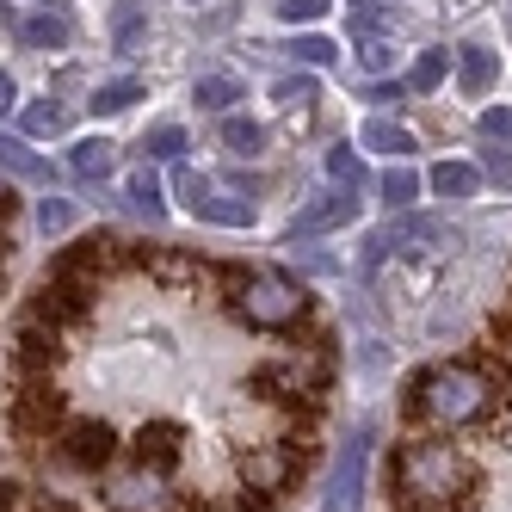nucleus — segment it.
I'll return each mask as SVG.
<instances>
[{
	"label": "nucleus",
	"mask_w": 512,
	"mask_h": 512,
	"mask_svg": "<svg viewBox=\"0 0 512 512\" xmlns=\"http://www.w3.org/2000/svg\"><path fill=\"white\" fill-rule=\"evenodd\" d=\"M463 488H469V463L451 445H408L395 463L401 512H445Z\"/></svg>",
	"instance_id": "1"
},
{
	"label": "nucleus",
	"mask_w": 512,
	"mask_h": 512,
	"mask_svg": "<svg viewBox=\"0 0 512 512\" xmlns=\"http://www.w3.org/2000/svg\"><path fill=\"white\" fill-rule=\"evenodd\" d=\"M494 401V383L482 371H469V364H438V371L420 377V414L438 420V426H469L482 420Z\"/></svg>",
	"instance_id": "2"
},
{
	"label": "nucleus",
	"mask_w": 512,
	"mask_h": 512,
	"mask_svg": "<svg viewBox=\"0 0 512 512\" xmlns=\"http://www.w3.org/2000/svg\"><path fill=\"white\" fill-rule=\"evenodd\" d=\"M309 309V290L297 278H284V272H247L235 284V315L247 327H266V334H278V327H297Z\"/></svg>",
	"instance_id": "3"
},
{
	"label": "nucleus",
	"mask_w": 512,
	"mask_h": 512,
	"mask_svg": "<svg viewBox=\"0 0 512 512\" xmlns=\"http://www.w3.org/2000/svg\"><path fill=\"white\" fill-rule=\"evenodd\" d=\"M105 506L112 512H173V488H167V469L161 463H130V469H112L99 482Z\"/></svg>",
	"instance_id": "4"
},
{
	"label": "nucleus",
	"mask_w": 512,
	"mask_h": 512,
	"mask_svg": "<svg viewBox=\"0 0 512 512\" xmlns=\"http://www.w3.org/2000/svg\"><path fill=\"white\" fill-rule=\"evenodd\" d=\"M445 241H457V235H451L445 223H438V216H414V210H395L389 223H383V229H377L371 241H364V260H358V266H364V272H377V266L389 260V253H395V247H445Z\"/></svg>",
	"instance_id": "5"
},
{
	"label": "nucleus",
	"mask_w": 512,
	"mask_h": 512,
	"mask_svg": "<svg viewBox=\"0 0 512 512\" xmlns=\"http://www.w3.org/2000/svg\"><path fill=\"white\" fill-rule=\"evenodd\" d=\"M364 463H371V426H358V432L346 438V451H340V463H334V482H327V506H321V512H358Z\"/></svg>",
	"instance_id": "6"
},
{
	"label": "nucleus",
	"mask_w": 512,
	"mask_h": 512,
	"mask_svg": "<svg viewBox=\"0 0 512 512\" xmlns=\"http://www.w3.org/2000/svg\"><path fill=\"white\" fill-rule=\"evenodd\" d=\"M358 216V198L340 186V192H321L315 204L297 210V223H290V241H309V235H327V229H346Z\"/></svg>",
	"instance_id": "7"
},
{
	"label": "nucleus",
	"mask_w": 512,
	"mask_h": 512,
	"mask_svg": "<svg viewBox=\"0 0 512 512\" xmlns=\"http://www.w3.org/2000/svg\"><path fill=\"white\" fill-rule=\"evenodd\" d=\"M192 99L204 105V112H235V105L247 99V81L229 75V68H204V75L192 81Z\"/></svg>",
	"instance_id": "8"
},
{
	"label": "nucleus",
	"mask_w": 512,
	"mask_h": 512,
	"mask_svg": "<svg viewBox=\"0 0 512 512\" xmlns=\"http://www.w3.org/2000/svg\"><path fill=\"white\" fill-rule=\"evenodd\" d=\"M0 173H13V179H25V186H50V161L31 149L25 136H0Z\"/></svg>",
	"instance_id": "9"
},
{
	"label": "nucleus",
	"mask_w": 512,
	"mask_h": 512,
	"mask_svg": "<svg viewBox=\"0 0 512 512\" xmlns=\"http://www.w3.org/2000/svg\"><path fill=\"white\" fill-rule=\"evenodd\" d=\"M68 173L87 179V186H99V179L118 173V149H112L105 136H87V142H75V149H68Z\"/></svg>",
	"instance_id": "10"
},
{
	"label": "nucleus",
	"mask_w": 512,
	"mask_h": 512,
	"mask_svg": "<svg viewBox=\"0 0 512 512\" xmlns=\"http://www.w3.org/2000/svg\"><path fill=\"white\" fill-rule=\"evenodd\" d=\"M19 38H25L31 50H62L68 38H75V25H68V13H62V7H44V13L19 19Z\"/></svg>",
	"instance_id": "11"
},
{
	"label": "nucleus",
	"mask_w": 512,
	"mask_h": 512,
	"mask_svg": "<svg viewBox=\"0 0 512 512\" xmlns=\"http://www.w3.org/2000/svg\"><path fill=\"white\" fill-rule=\"evenodd\" d=\"M284 475H290V457H284V451H247V457H241V482H247V494H272V488H284Z\"/></svg>",
	"instance_id": "12"
},
{
	"label": "nucleus",
	"mask_w": 512,
	"mask_h": 512,
	"mask_svg": "<svg viewBox=\"0 0 512 512\" xmlns=\"http://www.w3.org/2000/svg\"><path fill=\"white\" fill-rule=\"evenodd\" d=\"M457 81H463V93H488V87L500 81V56H494L488 44H463V62H457Z\"/></svg>",
	"instance_id": "13"
},
{
	"label": "nucleus",
	"mask_w": 512,
	"mask_h": 512,
	"mask_svg": "<svg viewBox=\"0 0 512 512\" xmlns=\"http://www.w3.org/2000/svg\"><path fill=\"white\" fill-rule=\"evenodd\" d=\"M124 204L130 210H142L149 223H161L167 216V204H161V179H155V167H136L130 179H124Z\"/></svg>",
	"instance_id": "14"
},
{
	"label": "nucleus",
	"mask_w": 512,
	"mask_h": 512,
	"mask_svg": "<svg viewBox=\"0 0 512 512\" xmlns=\"http://www.w3.org/2000/svg\"><path fill=\"white\" fill-rule=\"evenodd\" d=\"M136 99H142V81L136 75H118V81H105L87 105H93V118H118V112H130Z\"/></svg>",
	"instance_id": "15"
},
{
	"label": "nucleus",
	"mask_w": 512,
	"mask_h": 512,
	"mask_svg": "<svg viewBox=\"0 0 512 512\" xmlns=\"http://www.w3.org/2000/svg\"><path fill=\"white\" fill-rule=\"evenodd\" d=\"M426 186H432L438 198H469L475 186H482V173H475L469 161H438V167H432V179H426Z\"/></svg>",
	"instance_id": "16"
},
{
	"label": "nucleus",
	"mask_w": 512,
	"mask_h": 512,
	"mask_svg": "<svg viewBox=\"0 0 512 512\" xmlns=\"http://www.w3.org/2000/svg\"><path fill=\"white\" fill-rule=\"evenodd\" d=\"M358 142H364V149H377V155H414V136L408 130H401V124H389V118H371V124H364L358 130Z\"/></svg>",
	"instance_id": "17"
},
{
	"label": "nucleus",
	"mask_w": 512,
	"mask_h": 512,
	"mask_svg": "<svg viewBox=\"0 0 512 512\" xmlns=\"http://www.w3.org/2000/svg\"><path fill=\"white\" fill-rule=\"evenodd\" d=\"M105 457H112V432H105V426H75V438H68V463L99 469Z\"/></svg>",
	"instance_id": "18"
},
{
	"label": "nucleus",
	"mask_w": 512,
	"mask_h": 512,
	"mask_svg": "<svg viewBox=\"0 0 512 512\" xmlns=\"http://www.w3.org/2000/svg\"><path fill=\"white\" fill-rule=\"evenodd\" d=\"M198 216H204V223H223V229H253V204L247 198H229V192H210L198 204Z\"/></svg>",
	"instance_id": "19"
},
{
	"label": "nucleus",
	"mask_w": 512,
	"mask_h": 512,
	"mask_svg": "<svg viewBox=\"0 0 512 512\" xmlns=\"http://www.w3.org/2000/svg\"><path fill=\"white\" fill-rule=\"evenodd\" d=\"M414 198H420V173L414 167H389L383 173V204L389 210H414Z\"/></svg>",
	"instance_id": "20"
},
{
	"label": "nucleus",
	"mask_w": 512,
	"mask_h": 512,
	"mask_svg": "<svg viewBox=\"0 0 512 512\" xmlns=\"http://www.w3.org/2000/svg\"><path fill=\"white\" fill-rule=\"evenodd\" d=\"M112 38H118V50H136L142 38H149V19H142L136 0H118V13H112Z\"/></svg>",
	"instance_id": "21"
},
{
	"label": "nucleus",
	"mask_w": 512,
	"mask_h": 512,
	"mask_svg": "<svg viewBox=\"0 0 512 512\" xmlns=\"http://www.w3.org/2000/svg\"><path fill=\"white\" fill-rule=\"evenodd\" d=\"M142 149H149V161H179V155H186V130H179V124H155L149 136H142Z\"/></svg>",
	"instance_id": "22"
},
{
	"label": "nucleus",
	"mask_w": 512,
	"mask_h": 512,
	"mask_svg": "<svg viewBox=\"0 0 512 512\" xmlns=\"http://www.w3.org/2000/svg\"><path fill=\"white\" fill-rule=\"evenodd\" d=\"M408 93H432V87H445V50H426L414 68H408V81H401Z\"/></svg>",
	"instance_id": "23"
},
{
	"label": "nucleus",
	"mask_w": 512,
	"mask_h": 512,
	"mask_svg": "<svg viewBox=\"0 0 512 512\" xmlns=\"http://www.w3.org/2000/svg\"><path fill=\"white\" fill-rule=\"evenodd\" d=\"M223 149H229V155H260V149H266V130L247 124V118H229V124H223Z\"/></svg>",
	"instance_id": "24"
},
{
	"label": "nucleus",
	"mask_w": 512,
	"mask_h": 512,
	"mask_svg": "<svg viewBox=\"0 0 512 512\" xmlns=\"http://www.w3.org/2000/svg\"><path fill=\"white\" fill-rule=\"evenodd\" d=\"M56 130H68V112H62L56 99L25 105V136H56Z\"/></svg>",
	"instance_id": "25"
},
{
	"label": "nucleus",
	"mask_w": 512,
	"mask_h": 512,
	"mask_svg": "<svg viewBox=\"0 0 512 512\" xmlns=\"http://www.w3.org/2000/svg\"><path fill=\"white\" fill-rule=\"evenodd\" d=\"M290 56H297V62H309V68H327V62L340 56V44H334V38H321V31H309V38H297V44H290Z\"/></svg>",
	"instance_id": "26"
},
{
	"label": "nucleus",
	"mask_w": 512,
	"mask_h": 512,
	"mask_svg": "<svg viewBox=\"0 0 512 512\" xmlns=\"http://www.w3.org/2000/svg\"><path fill=\"white\" fill-rule=\"evenodd\" d=\"M173 192H179V204L198 216V204L210 198V179H204V173H192V167H179V173H173Z\"/></svg>",
	"instance_id": "27"
},
{
	"label": "nucleus",
	"mask_w": 512,
	"mask_h": 512,
	"mask_svg": "<svg viewBox=\"0 0 512 512\" xmlns=\"http://www.w3.org/2000/svg\"><path fill=\"white\" fill-rule=\"evenodd\" d=\"M327 173H334L346 192H358V186H364V161H358L352 149H334V155H327Z\"/></svg>",
	"instance_id": "28"
},
{
	"label": "nucleus",
	"mask_w": 512,
	"mask_h": 512,
	"mask_svg": "<svg viewBox=\"0 0 512 512\" xmlns=\"http://www.w3.org/2000/svg\"><path fill=\"white\" fill-rule=\"evenodd\" d=\"M68 223H75V210H68V198H56V192H50V198L38 204V229H44V235H62Z\"/></svg>",
	"instance_id": "29"
},
{
	"label": "nucleus",
	"mask_w": 512,
	"mask_h": 512,
	"mask_svg": "<svg viewBox=\"0 0 512 512\" xmlns=\"http://www.w3.org/2000/svg\"><path fill=\"white\" fill-rule=\"evenodd\" d=\"M482 136L512 149V105H488V112H482Z\"/></svg>",
	"instance_id": "30"
},
{
	"label": "nucleus",
	"mask_w": 512,
	"mask_h": 512,
	"mask_svg": "<svg viewBox=\"0 0 512 512\" xmlns=\"http://www.w3.org/2000/svg\"><path fill=\"white\" fill-rule=\"evenodd\" d=\"M278 105H284V112H297V105H309L315 99V81L309 75H297V81H278V93H272Z\"/></svg>",
	"instance_id": "31"
},
{
	"label": "nucleus",
	"mask_w": 512,
	"mask_h": 512,
	"mask_svg": "<svg viewBox=\"0 0 512 512\" xmlns=\"http://www.w3.org/2000/svg\"><path fill=\"white\" fill-rule=\"evenodd\" d=\"M358 62L371 68V75H383V68L395 62V44H389V38H364V44H358Z\"/></svg>",
	"instance_id": "32"
},
{
	"label": "nucleus",
	"mask_w": 512,
	"mask_h": 512,
	"mask_svg": "<svg viewBox=\"0 0 512 512\" xmlns=\"http://www.w3.org/2000/svg\"><path fill=\"white\" fill-rule=\"evenodd\" d=\"M475 173H488L500 192H512V155H506V149H488V155H482V167H475Z\"/></svg>",
	"instance_id": "33"
},
{
	"label": "nucleus",
	"mask_w": 512,
	"mask_h": 512,
	"mask_svg": "<svg viewBox=\"0 0 512 512\" xmlns=\"http://www.w3.org/2000/svg\"><path fill=\"white\" fill-rule=\"evenodd\" d=\"M334 0H278V13L290 19V25H309V19H321Z\"/></svg>",
	"instance_id": "34"
},
{
	"label": "nucleus",
	"mask_w": 512,
	"mask_h": 512,
	"mask_svg": "<svg viewBox=\"0 0 512 512\" xmlns=\"http://www.w3.org/2000/svg\"><path fill=\"white\" fill-rule=\"evenodd\" d=\"M346 25H352V31H377L383 13H377V7H364V0H352V7H346Z\"/></svg>",
	"instance_id": "35"
},
{
	"label": "nucleus",
	"mask_w": 512,
	"mask_h": 512,
	"mask_svg": "<svg viewBox=\"0 0 512 512\" xmlns=\"http://www.w3.org/2000/svg\"><path fill=\"white\" fill-rule=\"evenodd\" d=\"M401 93H408L401 81H395V87H364V99H371V105H389V99H401Z\"/></svg>",
	"instance_id": "36"
},
{
	"label": "nucleus",
	"mask_w": 512,
	"mask_h": 512,
	"mask_svg": "<svg viewBox=\"0 0 512 512\" xmlns=\"http://www.w3.org/2000/svg\"><path fill=\"white\" fill-rule=\"evenodd\" d=\"M303 266H309V272H340V266L327 260V253H315V247H303Z\"/></svg>",
	"instance_id": "37"
},
{
	"label": "nucleus",
	"mask_w": 512,
	"mask_h": 512,
	"mask_svg": "<svg viewBox=\"0 0 512 512\" xmlns=\"http://www.w3.org/2000/svg\"><path fill=\"white\" fill-rule=\"evenodd\" d=\"M7 112H13V81L0 75V118H7Z\"/></svg>",
	"instance_id": "38"
},
{
	"label": "nucleus",
	"mask_w": 512,
	"mask_h": 512,
	"mask_svg": "<svg viewBox=\"0 0 512 512\" xmlns=\"http://www.w3.org/2000/svg\"><path fill=\"white\" fill-rule=\"evenodd\" d=\"M451 7H469V0H451Z\"/></svg>",
	"instance_id": "39"
},
{
	"label": "nucleus",
	"mask_w": 512,
	"mask_h": 512,
	"mask_svg": "<svg viewBox=\"0 0 512 512\" xmlns=\"http://www.w3.org/2000/svg\"><path fill=\"white\" fill-rule=\"evenodd\" d=\"M0 512H7V500H0Z\"/></svg>",
	"instance_id": "40"
}]
</instances>
